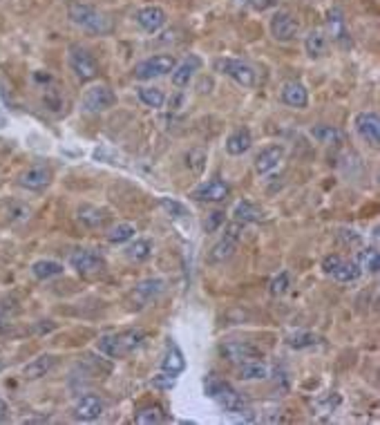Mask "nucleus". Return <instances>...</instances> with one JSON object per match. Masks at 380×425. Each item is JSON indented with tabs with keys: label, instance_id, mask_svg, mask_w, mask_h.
Masks as SVG:
<instances>
[{
	"label": "nucleus",
	"instance_id": "nucleus-8",
	"mask_svg": "<svg viewBox=\"0 0 380 425\" xmlns=\"http://www.w3.org/2000/svg\"><path fill=\"white\" fill-rule=\"evenodd\" d=\"M115 106H117V94L112 92L108 85H94V88L86 90V94L81 98V108L86 112H92V115L105 112Z\"/></svg>",
	"mask_w": 380,
	"mask_h": 425
},
{
	"label": "nucleus",
	"instance_id": "nucleus-23",
	"mask_svg": "<svg viewBox=\"0 0 380 425\" xmlns=\"http://www.w3.org/2000/svg\"><path fill=\"white\" fill-rule=\"evenodd\" d=\"M284 157V148L282 146H269L264 148L258 157H255V170L258 175H269L273 173V170L280 166V162H282Z\"/></svg>",
	"mask_w": 380,
	"mask_h": 425
},
{
	"label": "nucleus",
	"instance_id": "nucleus-3",
	"mask_svg": "<svg viewBox=\"0 0 380 425\" xmlns=\"http://www.w3.org/2000/svg\"><path fill=\"white\" fill-rule=\"evenodd\" d=\"M67 16L76 27L86 30L90 34H98V36H105L112 32V18L105 16L103 11H98L92 5L86 3H79V0H72L67 5Z\"/></svg>",
	"mask_w": 380,
	"mask_h": 425
},
{
	"label": "nucleus",
	"instance_id": "nucleus-20",
	"mask_svg": "<svg viewBox=\"0 0 380 425\" xmlns=\"http://www.w3.org/2000/svg\"><path fill=\"white\" fill-rule=\"evenodd\" d=\"M163 289H166V280H161V278H148V280L139 282V285L134 287L132 298H137L139 307H146V305H150L157 295H161Z\"/></svg>",
	"mask_w": 380,
	"mask_h": 425
},
{
	"label": "nucleus",
	"instance_id": "nucleus-32",
	"mask_svg": "<svg viewBox=\"0 0 380 425\" xmlns=\"http://www.w3.org/2000/svg\"><path fill=\"white\" fill-rule=\"evenodd\" d=\"M311 135H313V139L320 141V144H327V146H335V144H340V141H342V132L338 130L335 125H325V123H320V125L313 128Z\"/></svg>",
	"mask_w": 380,
	"mask_h": 425
},
{
	"label": "nucleus",
	"instance_id": "nucleus-2",
	"mask_svg": "<svg viewBox=\"0 0 380 425\" xmlns=\"http://www.w3.org/2000/svg\"><path fill=\"white\" fill-rule=\"evenodd\" d=\"M204 390L210 399H215L224 409H226L229 414H248V403L242 394H239L231 382L221 380L219 376L215 374H208L206 380H204Z\"/></svg>",
	"mask_w": 380,
	"mask_h": 425
},
{
	"label": "nucleus",
	"instance_id": "nucleus-26",
	"mask_svg": "<svg viewBox=\"0 0 380 425\" xmlns=\"http://www.w3.org/2000/svg\"><path fill=\"white\" fill-rule=\"evenodd\" d=\"M54 365H56V356H52V353H40L38 358H34L32 363H27L23 367V374L27 380H36V378H43L45 374H50Z\"/></svg>",
	"mask_w": 380,
	"mask_h": 425
},
{
	"label": "nucleus",
	"instance_id": "nucleus-19",
	"mask_svg": "<svg viewBox=\"0 0 380 425\" xmlns=\"http://www.w3.org/2000/svg\"><path fill=\"white\" fill-rule=\"evenodd\" d=\"M103 409H105V405H103V399L101 396H96V394H86L83 399L76 403V407H74V416L79 419V421H96L98 416L103 414Z\"/></svg>",
	"mask_w": 380,
	"mask_h": 425
},
{
	"label": "nucleus",
	"instance_id": "nucleus-30",
	"mask_svg": "<svg viewBox=\"0 0 380 425\" xmlns=\"http://www.w3.org/2000/svg\"><path fill=\"white\" fill-rule=\"evenodd\" d=\"M304 50L311 59H320L327 52V36L322 30H311L304 38Z\"/></svg>",
	"mask_w": 380,
	"mask_h": 425
},
{
	"label": "nucleus",
	"instance_id": "nucleus-14",
	"mask_svg": "<svg viewBox=\"0 0 380 425\" xmlns=\"http://www.w3.org/2000/svg\"><path fill=\"white\" fill-rule=\"evenodd\" d=\"M322 268L338 282H354L360 276V266L356 262H347L342 258H338V255H327L322 260Z\"/></svg>",
	"mask_w": 380,
	"mask_h": 425
},
{
	"label": "nucleus",
	"instance_id": "nucleus-24",
	"mask_svg": "<svg viewBox=\"0 0 380 425\" xmlns=\"http://www.w3.org/2000/svg\"><path fill=\"white\" fill-rule=\"evenodd\" d=\"M76 220L81 226H86V229H101V226L108 222V212L92 204H81L76 210Z\"/></svg>",
	"mask_w": 380,
	"mask_h": 425
},
{
	"label": "nucleus",
	"instance_id": "nucleus-12",
	"mask_svg": "<svg viewBox=\"0 0 380 425\" xmlns=\"http://www.w3.org/2000/svg\"><path fill=\"white\" fill-rule=\"evenodd\" d=\"M327 30H329V36H331V40L335 42L338 47L351 50L354 40H351V34H349V27H347L342 9L333 7V9L327 11Z\"/></svg>",
	"mask_w": 380,
	"mask_h": 425
},
{
	"label": "nucleus",
	"instance_id": "nucleus-38",
	"mask_svg": "<svg viewBox=\"0 0 380 425\" xmlns=\"http://www.w3.org/2000/svg\"><path fill=\"white\" fill-rule=\"evenodd\" d=\"M289 289H291V273H289V271L277 273V276L271 280V285H269L271 295H284Z\"/></svg>",
	"mask_w": 380,
	"mask_h": 425
},
{
	"label": "nucleus",
	"instance_id": "nucleus-35",
	"mask_svg": "<svg viewBox=\"0 0 380 425\" xmlns=\"http://www.w3.org/2000/svg\"><path fill=\"white\" fill-rule=\"evenodd\" d=\"M139 101H142L146 108H154L159 110L166 103V94L159 88H139Z\"/></svg>",
	"mask_w": 380,
	"mask_h": 425
},
{
	"label": "nucleus",
	"instance_id": "nucleus-43",
	"mask_svg": "<svg viewBox=\"0 0 380 425\" xmlns=\"http://www.w3.org/2000/svg\"><path fill=\"white\" fill-rule=\"evenodd\" d=\"M242 3L248 5L251 9H255V11H266V9L277 7L280 0H242Z\"/></svg>",
	"mask_w": 380,
	"mask_h": 425
},
{
	"label": "nucleus",
	"instance_id": "nucleus-44",
	"mask_svg": "<svg viewBox=\"0 0 380 425\" xmlns=\"http://www.w3.org/2000/svg\"><path fill=\"white\" fill-rule=\"evenodd\" d=\"M9 316H7V311L3 309V307H0V334H5L7 329H9Z\"/></svg>",
	"mask_w": 380,
	"mask_h": 425
},
{
	"label": "nucleus",
	"instance_id": "nucleus-15",
	"mask_svg": "<svg viewBox=\"0 0 380 425\" xmlns=\"http://www.w3.org/2000/svg\"><path fill=\"white\" fill-rule=\"evenodd\" d=\"M52 168L45 166V164H36L32 168H27L25 173L21 175V186L27 188V191H34V193H40L45 191L50 183H52Z\"/></svg>",
	"mask_w": 380,
	"mask_h": 425
},
{
	"label": "nucleus",
	"instance_id": "nucleus-31",
	"mask_svg": "<svg viewBox=\"0 0 380 425\" xmlns=\"http://www.w3.org/2000/svg\"><path fill=\"white\" fill-rule=\"evenodd\" d=\"M166 419L168 416H166V412L159 405H148V407L139 409L137 416H134V423H139V425H159Z\"/></svg>",
	"mask_w": 380,
	"mask_h": 425
},
{
	"label": "nucleus",
	"instance_id": "nucleus-21",
	"mask_svg": "<svg viewBox=\"0 0 380 425\" xmlns=\"http://www.w3.org/2000/svg\"><path fill=\"white\" fill-rule=\"evenodd\" d=\"M202 67V59L200 56L190 54L186 61H181L179 65H175L173 69V85L175 88H188V83L192 81L195 72Z\"/></svg>",
	"mask_w": 380,
	"mask_h": 425
},
{
	"label": "nucleus",
	"instance_id": "nucleus-37",
	"mask_svg": "<svg viewBox=\"0 0 380 425\" xmlns=\"http://www.w3.org/2000/svg\"><path fill=\"white\" fill-rule=\"evenodd\" d=\"M313 345H318V336L311 332H298L289 338V347H293V349H306Z\"/></svg>",
	"mask_w": 380,
	"mask_h": 425
},
{
	"label": "nucleus",
	"instance_id": "nucleus-1",
	"mask_svg": "<svg viewBox=\"0 0 380 425\" xmlns=\"http://www.w3.org/2000/svg\"><path fill=\"white\" fill-rule=\"evenodd\" d=\"M146 338L148 336L144 329H123V332L101 336L96 347H98V351L105 353L110 358H125V356H130L132 351H137L139 347H144Z\"/></svg>",
	"mask_w": 380,
	"mask_h": 425
},
{
	"label": "nucleus",
	"instance_id": "nucleus-27",
	"mask_svg": "<svg viewBox=\"0 0 380 425\" xmlns=\"http://www.w3.org/2000/svg\"><path fill=\"white\" fill-rule=\"evenodd\" d=\"M264 220V212L260 206H255L248 200H242L235 206V222L239 224H253V222H262Z\"/></svg>",
	"mask_w": 380,
	"mask_h": 425
},
{
	"label": "nucleus",
	"instance_id": "nucleus-40",
	"mask_svg": "<svg viewBox=\"0 0 380 425\" xmlns=\"http://www.w3.org/2000/svg\"><path fill=\"white\" fill-rule=\"evenodd\" d=\"M161 206H163V210L168 212L171 217H175V220H179V217H186L188 212H186V206L184 204H179V202H175V200H171V197H161V202H159Z\"/></svg>",
	"mask_w": 380,
	"mask_h": 425
},
{
	"label": "nucleus",
	"instance_id": "nucleus-29",
	"mask_svg": "<svg viewBox=\"0 0 380 425\" xmlns=\"http://www.w3.org/2000/svg\"><path fill=\"white\" fill-rule=\"evenodd\" d=\"M63 264L56 262V260H36L32 264V276L36 280H50V278H56V276H63Z\"/></svg>",
	"mask_w": 380,
	"mask_h": 425
},
{
	"label": "nucleus",
	"instance_id": "nucleus-6",
	"mask_svg": "<svg viewBox=\"0 0 380 425\" xmlns=\"http://www.w3.org/2000/svg\"><path fill=\"white\" fill-rule=\"evenodd\" d=\"M213 67L217 69L219 74L229 76L231 81H235L242 88H253L258 83V72L253 69L248 63L239 61V59H217L213 63Z\"/></svg>",
	"mask_w": 380,
	"mask_h": 425
},
{
	"label": "nucleus",
	"instance_id": "nucleus-4",
	"mask_svg": "<svg viewBox=\"0 0 380 425\" xmlns=\"http://www.w3.org/2000/svg\"><path fill=\"white\" fill-rule=\"evenodd\" d=\"M242 231H244V224H239V222L226 224V229H224L221 237L217 239V242L213 244V249H210V253H208V262L210 264H219V262L231 260L235 255V251H237L239 239H242Z\"/></svg>",
	"mask_w": 380,
	"mask_h": 425
},
{
	"label": "nucleus",
	"instance_id": "nucleus-22",
	"mask_svg": "<svg viewBox=\"0 0 380 425\" xmlns=\"http://www.w3.org/2000/svg\"><path fill=\"white\" fill-rule=\"evenodd\" d=\"M282 103L295 110H304L309 106V92L300 81H289L282 88Z\"/></svg>",
	"mask_w": 380,
	"mask_h": 425
},
{
	"label": "nucleus",
	"instance_id": "nucleus-5",
	"mask_svg": "<svg viewBox=\"0 0 380 425\" xmlns=\"http://www.w3.org/2000/svg\"><path fill=\"white\" fill-rule=\"evenodd\" d=\"M67 63H69V69H72L74 76L81 83L94 81L98 76V63L94 59V54L90 50H86L83 45H69Z\"/></svg>",
	"mask_w": 380,
	"mask_h": 425
},
{
	"label": "nucleus",
	"instance_id": "nucleus-13",
	"mask_svg": "<svg viewBox=\"0 0 380 425\" xmlns=\"http://www.w3.org/2000/svg\"><path fill=\"white\" fill-rule=\"evenodd\" d=\"M271 34L280 42H291L300 36V21L289 11H277L271 18Z\"/></svg>",
	"mask_w": 380,
	"mask_h": 425
},
{
	"label": "nucleus",
	"instance_id": "nucleus-11",
	"mask_svg": "<svg viewBox=\"0 0 380 425\" xmlns=\"http://www.w3.org/2000/svg\"><path fill=\"white\" fill-rule=\"evenodd\" d=\"M219 353L229 363H246V361H255L262 358V351L258 345L248 343V340H231V343H224L219 347Z\"/></svg>",
	"mask_w": 380,
	"mask_h": 425
},
{
	"label": "nucleus",
	"instance_id": "nucleus-16",
	"mask_svg": "<svg viewBox=\"0 0 380 425\" xmlns=\"http://www.w3.org/2000/svg\"><path fill=\"white\" fill-rule=\"evenodd\" d=\"M356 130L358 135L367 141L372 148H378L380 146V117L378 112H360L356 117Z\"/></svg>",
	"mask_w": 380,
	"mask_h": 425
},
{
	"label": "nucleus",
	"instance_id": "nucleus-18",
	"mask_svg": "<svg viewBox=\"0 0 380 425\" xmlns=\"http://www.w3.org/2000/svg\"><path fill=\"white\" fill-rule=\"evenodd\" d=\"M184 370H186L184 351L179 349V345L175 343L173 338H168V340H166V353H163V358H161V372H168V374L179 376Z\"/></svg>",
	"mask_w": 380,
	"mask_h": 425
},
{
	"label": "nucleus",
	"instance_id": "nucleus-39",
	"mask_svg": "<svg viewBox=\"0 0 380 425\" xmlns=\"http://www.w3.org/2000/svg\"><path fill=\"white\" fill-rule=\"evenodd\" d=\"M186 164H188V168L192 170V173L200 175L202 170H204V164H206V150H202V148L190 150V152L186 154Z\"/></svg>",
	"mask_w": 380,
	"mask_h": 425
},
{
	"label": "nucleus",
	"instance_id": "nucleus-45",
	"mask_svg": "<svg viewBox=\"0 0 380 425\" xmlns=\"http://www.w3.org/2000/svg\"><path fill=\"white\" fill-rule=\"evenodd\" d=\"M7 414H9V407H7V403H5V401H0V421H5V419H7Z\"/></svg>",
	"mask_w": 380,
	"mask_h": 425
},
{
	"label": "nucleus",
	"instance_id": "nucleus-7",
	"mask_svg": "<svg viewBox=\"0 0 380 425\" xmlns=\"http://www.w3.org/2000/svg\"><path fill=\"white\" fill-rule=\"evenodd\" d=\"M177 65V61L173 59L171 54H157V56H150V59L142 61L134 65V79L139 81H152V79H159L166 76L168 72H173Z\"/></svg>",
	"mask_w": 380,
	"mask_h": 425
},
{
	"label": "nucleus",
	"instance_id": "nucleus-28",
	"mask_svg": "<svg viewBox=\"0 0 380 425\" xmlns=\"http://www.w3.org/2000/svg\"><path fill=\"white\" fill-rule=\"evenodd\" d=\"M266 376H269V367H266L264 363H260L258 358L239 363V372H237L239 380H262Z\"/></svg>",
	"mask_w": 380,
	"mask_h": 425
},
{
	"label": "nucleus",
	"instance_id": "nucleus-17",
	"mask_svg": "<svg viewBox=\"0 0 380 425\" xmlns=\"http://www.w3.org/2000/svg\"><path fill=\"white\" fill-rule=\"evenodd\" d=\"M134 21H137V25L142 27L144 32H148V34H157L161 27L168 23V16H166V11L161 9V7H157V5H148V7H142L137 13H134Z\"/></svg>",
	"mask_w": 380,
	"mask_h": 425
},
{
	"label": "nucleus",
	"instance_id": "nucleus-9",
	"mask_svg": "<svg viewBox=\"0 0 380 425\" xmlns=\"http://www.w3.org/2000/svg\"><path fill=\"white\" fill-rule=\"evenodd\" d=\"M69 264H72V268H76L81 276H98L105 271V260L96 251H90V249L72 251Z\"/></svg>",
	"mask_w": 380,
	"mask_h": 425
},
{
	"label": "nucleus",
	"instance_id": "nucleus-46",
	"mask_svg": "<svg viewBox=\"0 0 380 425\" xmlns=\"http://www.w3.org/2000/svg\"><path fill=\"white\" fill-rule=\"evenodd\" d=\"M5 123H7V121H5V115L0 112V128H5Z\"/></svg>",
	"mask_w": 380,
	"mask_h": 425
},
{
	"label": "nucleus",
	"instance_id": "nucleus-33",
	"mask_svg": "<svg viewBox=\"0 0 380 425\" xmlns=\"http://www.w3.org/2000/svg\"><path fill=\"white\" fill-rule=\"evenodd\" d=\"M125 255H128L132 262H146L152 255V242L150 239H134V242L125 249Z\"/></svg>",
	"mask_w": 380,
	"mask_h": 425
},
{
	"label": "nucleus",
	"instance_id": "nucleus-25",
	"mask_svg": "<svg viewBox=\"0 0 380 425\" xmlns=\"http://www.w3.org/2000/svg\"><path fill=\"white\" fill-rule=\"evenodd\" d=\"M251 146H253V137L248 128H237L226 139V152L233 154V157H242V154L251 150Z\"/></svg>",
	"mask_w": 380,
	"mask_h": 425
},
{
	"label": "nucleus",
	"instance_id": "nucleus-36",
	"mask_svg": "<svg viewBox=\"0 0 380 425\" xmlns=\"http://www.w3.org/2000/svg\"><path fill=\"white\" fill-rule=\"evenodd\" d=\"M360 271H369V273H378L380 268V255L376 249H367L360 253V260H358Z\"/></svg>",
	"mask_w": 380,
	"mask_h": 425
},
{
	"label": "nucleus",
	"instance_id": "nucleus-34",
	"mask_svg": "<svg viewBox=\"0 0 380 425\" xmlns=\"http://www.w3.org/2000/svg\"><path fill=\"white\" fill-rule=\"evenodd\" d=\"M134 233H137V229H134L132 224L121 222V224L115 226V229H110L108 242H110V244H125V242H130V239L134 237Z\"/></svg>",
	"mask_w": 380,
	"mask_h": 425
},
{
	"label": "nucleus",
	"instance_id": "nucleus-41",
	"mask_svg": "<svg viewBox=\"0 0 380 425\" xmlns=\"http://www.w3.org/2000/svg\"><path fill=\"white\" fill-rule=\"evenodd\" d=\"M177 385V376L175 374H168V372H161L157 376H152V387H157L161 392L166 390H173Z\"/></svg>",
	"mask_w": 380,
	"mask_h": 425
},
{
	"label": "nucleus",
	"instance_id": "nucleus-10",
	"mask_svg": "<svg viewBox=\"0 0 380 425\" xmlns=\"http://www.w3.org/2000/svg\"><path fill=\"white\" fill-rule=\"evenodd\" d=\"M190 197L195 202H204V204H221L231 197V186L221 179H210L202 183V186H197L190 193Z\"/></svg>",
	"mask_w": 380,
	"mask_h": 425
},
{
	"label": "nucleus",
	"instance_id": "nucleus-42",
	"mask_svg": "<svg viewBox=\"0 0 380 425\" xmlns=\"http://www.w3.org/2000/svg\"><path fill=\"white\" fill-rule=\"evenodd\" d=\"M221 224H224V212H221V210H213V212H210V215H208V220H206L204 226H206V231H208V233H215Z\"/></svg>",
	"mask_w": 380,
	"mask_h": 425
}]
</instances>
